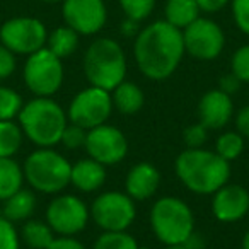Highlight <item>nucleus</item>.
Returning a JSON list of instances; mask_svg holds the SVG:
<instances>
[{
  "label": "nucleus",
  "instance_id": "f257e3e1",
  "mask_svg": "<svg viewBox=\"0 0 249 249\" xmlns=\"http://www.w3.org/2000/svg\"><path fill=\"white\" fill-rule=\"evenodd\" d=\"M133 55L140 72L147 79H167L183 60V31L167 21L152 22L137 35Z\"/></svg>",
  "mask_w": 249,
  "mask_h": 249
},
{
  "label": "nucleus",
  "instance_id": "f03ea898",
  "mask_svg": "<svg viewBox=\"0 0 249 249\" xmlns=\"http://www.w3.org/2000/svg\"><path fill=\"white\" fill-rule=\"evenodd\" d=\"M178 178L190 191L198 195H213L227 184L231 166L217 152L205 149H186L174 164Z\"/></svg>",
  "mask_w": 249,
  "mask_h": 249
},
{
  "label": "nucleus",
  "instance_id": "7ed1b4c3",
  "mask_svg": "<svg viewBox=\"0 0 249 249\" xmlns=\"http://www.w3.org/2000/svg\"><path fill=\"white\" fill-rule=\"evenodd\" d=\"M22 133L38 147H53L60 142L65 130L67 114L50 97H35L19 113Z\"/></svg>",
  "mask_w": 249,
  "mask_h": 249
},
{
  "label": "nucleus",
  "instance_id": "20e7f679",
  "mask_svg": "<svg viewBox=\"0 0 249 249\" xmlns=\"http://www.w3.org/2000/svg\"><path fill=\"white\" fill-rule=\"evenodd\" d=\"M84 73L90 86L111 92L123 82L126 73V58L123 48L109 38L92 41L84 56Z\"/></svg>",
  "mask_w": 249,
  "mask_h": 249
},
{
  "label": "nucleus",
  "instance_id": "39448f33",
  "mask_svg": "<svg viewBox=\"0 0 249 249\" xmlns=\"http://www.w3.org/2000/svg\"><path fill=\"white\" fill-rule=\"evenodd\" d=\"M150 224L156 237L166 246L184 244L195 232V217L183 200L176 196H164L154 203L150 212Z\"/></svg>",
  "mask_w": 249,
  "mask_h": 249
},
{
  "label": "nucleus",
  "instance_id": "423d86ee",
  "mask_svg": "<svg viewBox=\"0 0 249 249\" xmlns=\"http://www.w3.org/2000/svg\"><path fill=\"white\" fill-rule=\"evenodd\" d=\"M24 179L41 193H58L70 184L72 166L63 156L41 147L33 152L24 162Z\"/></svg>",
  "mask_w": 249,
  "mask_h": 249
},
{
  "label": "nucleus",
  "instance_id": "0eeeda50",
  "mask_svg": "<svg viewBox=\"0 0 249 249\" xmlns=\"http://www.w3.org/2000/svg\"><path fill=\"white\" fill-rule=\"evenodd\" d=\"M24 84L38 97H50L62 87L63 65L62 58L53 55L48 48L31 53L22 70Z\"/></svg>",
  "mask_w": 249,
  "mask_h": 249
},
{
  "label": "nucleus",
  "instance_id": "6e6552de",
  "mask_svg": "<svg viewBox=\"0 0 249 249\" xmlns=\"http://www.w3.org/2000/svg\"><path fill=\"white\" fill-rule=\"evenodd\" d=\"M90 217L103 231H126L135 220L133 198L121 191H106L92 201Z\"/></svg>",
  "mask_w": 249,
  "mask_h": 249
},
{
  "label": "nucleus",
  "instance_id": "1a4fd4ad",
  "mask_svg": "<svg viewBox=\"0 0 249 249\" xmlns=\"http://www.w3.org/2000/svg\"><path fill=\"white\" fill-rule=\"evenodd\" d=\"M111 111H113V99H111L109 90L90 86L89 89L80 90L73 97L67 116L70 123L90 130L99 124H104Z\"/></svg>",
  "mask_w": 249,
  "mask_h": 249
},
{
  "label": "nucleus",
  "instance_id": "9d476101",
  "mask_svg": "<svg viewBox=\"0 0 249 249\" xmlns=\"http://www.w3.org/2000/svg\"><path fill=\"white\" fill-rule=\"evenodd\" d=\"M46 28L36 18H14L4 22L0 28V41L12 53L18 55H31L38 50L45 48Z\"/></svg>",
  "mask_w": 249,
  "mask_h": 249
},
{
  "label": "nucleus",
  "instance_id": "9b49d317",
  "mask_svg": "<svg viewBox=\"0 0 249 249\" xmlns=\"http://www.w3.org/2000/svg\"><path fill=\"white\" fill-rule=\"evenodd\" d=\"M89 213L90 210L79 196L62 195L50 201L46 208V222L56 234L73 235L86 229Z\"/></svg>",
  "mask_w": 249,
  "mask_h": 249
},
{
  "label": "nucleus",
  "instance_id": "f8f14e48",
  "mask_svg": "<svg viewBox=\"0 0 249 249\" xmlns=\"http://www.w3.org/2000/svg\"><path fill=\"white\" fill-rule=\"evenodd\" d=\"M184 52L198 60H213L225 45L224 31L217 22L198 18L183 29Z\"/></svg>",
  "mask_w": 249,
  "mask_h": 249
},
{
  "label": "nucleus",
  "instance_id": "ddd939ff",
  "mask_svg": "<svg viewBox=\"0 0 249 249\" xmlns=\"http://www.w3.org/2000/svg\"><path fill=\"white\" fill-rule=\"evenodd\" d=\"M84 147L90 159L97 160L103 166H113L121 162L128 152V142L124 133L111 124H99L96 128L87 130Z\"/></svg>",
  "mask_w": 249,
  "mask_h": 249
},
{
  "label": "nucleus",
  "instance_id": "4468645a",
  "mask_svg": "<svg viewBox=\"0 0 249 249\" xmlns=\"http://www.w3.org/2000/svg\"><path fill=\"white\" fill-rule=\"evenodd\" d=\"M63 21L79 35H96L106 24L103 0H63Z\"/></svg>",
  "mask_w": 249,
  "mask_h": 249
},
{
  "label": "nucleus",
  "instance_id": "2eb2a0df",
  "mask_svg": "<svg viewBox=\"0 0 249 249\" xmlns=\"http://www.w3.org/2000/svg\"><path fill=\"white\" fill-rule=\"evenodd\" d=\"M212 212L220 222L241 220L249 212V191L239 184H224L213 193Z\"/></svg>",
  "mask_w": 249,
  "mask_h": 249
},
{
  "label": "nucleus",
  "instance_id": "dca6fc26",
  "mask_svg": "<svg viewBox=\"0 0 249 249\" xmlns=\"http://www.w3.org/2000/svg\"><path fill=\"white\" fill-rule=\"evenodd\" d=\"M232 113H234V104L231 101V96L220 89L208 90L207 94H203L198 104L200 123L210 130L225 126L231 121Z\"/></svg>",
  "mask_w": 249,
  "mask_h": 249
},
{
  "label": "nucleus",
  "instance_id": "f3484780",
  "mask_svg": "<svg viewBox=\"0 0 249 249\" xmlns=\"http://www.w3.org/2000/svg\"><path fill=\"white\" fill-rule=\"evenodd\" d=\"M160 183V174L154 164L140 162L130 169L126 176V193L133 200H147L157 191Z\"/></svg>",
  "mask_w": 249,
  "mask_h": 249
},
{
  "label": "nucleus",
  "instance_id": "a211bd4d",
  "mask_svg": "<svg viewBox=\"0 0 249 249\" xmlns=\"http://www.w3.org/2000/svg\"><path fill=\"white\" fill-rule=\"evenodd\" d=\"M106 181V169L94 159H82L72 166L70 183L84 193H92L99 190Z\"/></svg>",
  "mask_w": 249,
  "mask_h": 249
},
{
  "label": "nucleus",
  "instance_id": "6ab92c4d",
  "mask_svg": "<svg viewBox=\"0 0 249 249\" xmlns=\"http://www.w3.org/2000/svg\"><path fill=\"white\" fill-rule=\"evenodd\" d=\"M111 99H113V106H116V109L121 114H135L137 111L142 109L145 97L137 84L123 80L120 86L113 89Z\"/></svg>",
  "mask_w": 249,
  "mask_h": 249
},
{
  "label": "nucleus",
  "instance_id": "aec40b11",
  "mask_svg": "<svg viewBox=\"0 0 249 249\" xmlns=\"http://www.w3.org/2000/svg\"><path fill=\"white\" fill-rule=\"evenodd\" d=\"M24 171L12 157H0V200H7L22 188Z\"/></svg>",
  "mask_w": 249,
  "mask_h": 249
},
{
  "label": "nucleus",
  "instance_id": "412c9836",
  "mask_svg": "<svg viewBox=\"0 0 249 249\" xmlns=\"http://www.w3.org/2000/svg\"><path fill=\"white\" fill-rule=\"evenodd\" d=\"M200 7L196 0H167L166 21L178 29H184L200 18Z\"/></svg>",
  "mask_w": 249,
  "mask_h": 249
},
{
  "label": "nucleus",
  "instance_id": "4be33fe9",
  "mask_svg": "<svg viewBox=\"0 0 249 249\" xmlns=\"http://www.w3.org/2000/svg\"><path fill=\"white\" fill-rule=\"evenodd\" d=\"M36 208V196L28 190H19L18 193H14L12 196H9L5 200L4 205V217L7 220L14 222H22L28 220L33 215Z\"/></svg>",
  "mask_w": 249,
  "mask_h": 249
},
{
  "label": "nucleus",
  "instance_id": "5701e85b",
  "mask_svg": "<svg viewBox=\"0 0 249 249\" xmlns=\"http://www.w3.org/2000/svg\"><path fill=\"white\" fill-rule=\"evenodd\" d=\"M46 48L56 55L58 58H67L70 56L79 46V33L73 31L69 26H62L52 31V35L46 39Z\"/></svg>",
  "mask_w": 249,
  "mask_h": 249
},
{
  "label": "nucleus",
  "instance_id": "b1692460",
  "mask_svg": "<svg viewBox=\"0 0 249 249\" xmlns=\"http://www.w3.org/2000/svg\"><path fill=\"white\" fill-rule=\"evenodd\" d=\"M55 232L53 229L48 225V222H41V220H28L22 225V232L21 237L29 248L33 249H48V246L53 242L55 239Z\"/></svg>",
  "mask_w": 249,
  "mask_h": 249
},
{
  "label": "nucleus",
  "instance_id": "393cba45",
  "mask_svg": "<svg viewBox=\"0 0 249 249\" xmlns=\"http://www.w3.org/2000/svg\"><path fill=\"white\" fill-rule=\"evenodd\" d=\"M22 145V128L14 121H0V157H12Z\"/></svg>",
  "mask_w": 249,
  "mask_h": 249
},
{
  "label": "nucleus",
  "instance_id": "a878e982",
  "mask_svg": "<svg viewBox=\"0 0 249 249\" xmlns=\"http://www.w3.org/2000/svg\"><path fill=\"white\" fill-rule=\"evenodd\" d=\"M94 249H139V244L124 231H104L94 242Z\"/></svg>",
  "mask_w": 249,
  "mask_h": 249
},
{
  "label": "nucleus",
  "instance_id": "bb28decb",
  "mask_svg": "<svg viewBox=\"0 0 249 249\" xmlns=\"http://www.w3.org/2000/svg\"><path fill=\"white\" fill-rule=\"evenodd\" d=\"M242 150H244V140L239 133L234 132H227L220 135L217 139V143H215V152L227 162L237 159L242 154Z\"/></svg>",
  "mask_w": 249,
  "mask_h": 249
},
{
  "label": "nucleus",
  "instance_id": "cd10ccee",
  "mask_svg": "<svg viewBox=\"0 0 249 249\" xmlns=\"http://www.w3.org/2000/svg\"><path fill=\"white\" fill-rule=\"evenodd\" d=\"M22 97L14 89L0 86V121H12L22 109Z\"/></svg>",
  "mask_w": 249,
  "mask_h": 249
},
{
  "label": "nucleus",
  "instance_id": "c85d7f7f",
  "mask_svg": "<svg viewBox=\"0 0 249 249\" xmlns=\"http://www.w3.org/2000/svg\"><path fill=\"white\" fill-rule=\"evenodd\" d=\"M120 4L126 18L140 22L149 18L150 12L154 11L156 0H120Z\"/></svg>",
  "mask_w": 249,
  "mask_h": 249
},
{
  "label": "nucleus",
  "instance_id": "c756f323",
  "mask_svg": "<svg viewBox=\"0 0 249 249\" xmlns=\"http://www.w3.org/2000/svg\"><path fill=\"white\" fill-rule=\"evenodd\" d=\"M86 139H87V130L79 126V124L70 123L63 130L60 143H63L67 149H79V147L86 145Z\"/></svg>",
  "mask_w": 249,
  "mask_h": 249
},
{
  "label": "nucleus",
  "instance_id": "7c9ffc66",
  "mask_svg": "<svg viewBox=\"0 0 249 249\" xmlns=\"http://www.w3.org/2000/svg\"><path fill=\"white\" fill-rule=\"evenodd\" d=\"M232 73L239 77L241 82H249V45H244L232 56Z\"/></svg>",
  "mask_w": 249,
  "mask_h": 249
},
{
  "label": "nucleus",
  "instance_id": "2f4dec72",
  "mask_svg": "<svg viewBox=\"0 0 249 249\" xmlns=\"http://www.w3.org/2000/svg\"><path fill=\"white\" fill-rule=\"evenodd\" d=\"M0 249H19V234L5 217H0Z\"/></svg>",
  "mask_w": 249,
  "mask_h": 249
},
{
  "label": "nucleus",
  "instance_id": "473e14b6",
  "mask_svg": "<svg viewBox=\"0 0 249 249\" xmlns=\"http://www.w3.org/2000/svg\"><path fill=\"white\" fill-rule=\"evenodd\" d=\"M232 16L237 28L249 36V0H232Z\"/></svg>",
  "mask_w": 249,
  "mask_h": 249
},
{
  "label": "nucleus",
  "instance_id": "72a5a7b5",
  "mask_svg": "<svg viewBox=\"0 0 249 249\" xmlns=\"http://www.w3.org/2000/svg\"><path fill=\"white\" fill-rule=\"evenodd\" d=\"M207 130L201 123L190 124L184 130V142H186L188 149H200L207 140Z\"/></svg>",
  "mask_w": 249,
  "mask_h": 249
},
{
  "label": "nucleus",
  "instance_id": "f704fd0d",
  "mask_svg": "<svg viewBox=\"0 0 249 249\" xmlns=\"http://www.w3.org/2000/svg\"><path fill=\"white\" fill-rule=\"evenodd\" d=\"M16 70V56L7 46L0 45V80L7 79Z\"/></svg>",
  "mask_w": 249,
  "mask_h": 249
},
{
  "label": "nucleus",
  "instance_id": "c9c22d12",
  "mask_svg": "<svg viewBox=\"0 0 249 249\" xmlns=\"http://www.w3.org/2000/svg\"><path fill=\"white\" fill-rule=\"evenodd\" d=\"M48 249H86L84 244L72 235H63V237H55L53 242L48 246Z\"/></svg>",
  "mask_w": 249,
  "mask_h": 249
},
{
  "label": "nucleus",
  "instance_id": "e433bc0d",
  "mask_svg": "<svg viewBox=\"0 0 249 249\" xmlns=\"http://www.w3.org/2000/svg\"><path fill=\"white\" fill-rule=\"evenodd\" d=\"M218 89L224 90L225 94H229L231 96L232 92H237L239 87H241V80H239L237 75H234V73H227V75H224L220 80H218Z\"/></svg>",
  "mask_w": 249,
  "mask_h": 249
},
{
  "label": "nucleus",
  "instance_id": "4c0bfd02",
  "mask_svg": "<svg viewBox=\"0 0 249 249\" xmlns=\"http://www.w3.org/2000/svg\"><path fill=\"white\" fill-rule=\"evenodd\" d=\"M229 0H196L198 7L201 12H208V14H213L218 12L220 9H224L227 5Z\"/></svg>",
  "mask_w": 249,
  "mask_h": 249
},
{
  "label": "nucleus",
  "instance_id": "58836bf2",
  "mask_svg": "<svg viewBox=\"0 0 249 249\" xmlns=\"http://www.w3.org/2000/svg\"><path fill=\"white\" fill-rule=\"evenodd\" d=\"M235 124H237V130L241 135L249 137V106L242 107L237 113V116H235Z\"/></svg>",
  "mask_w": 249,
  "mask_h": 249
},
{
  "label": "nucleus",
  "instance_id": "ea45409f",
  "mask_svg": "<svg viewBox=\"0 0 249 249\" xmlns=\"http://www.w3.org/2000/svg\"><path fill=\"white\" fill-rule=\"evenodd\" d=\"M184 246H186L188 249H203L205 248V241L201 239L200 234H195V232H193V234L186 239Z\"/></svg>",
  "mask_w": 249,
  "mask_h": 249
},
{
  "label": "nucleus",
  "instance_id": "a19ab883",
  "mask_svg": "<svg viewBox=\"0 0 249 249\" xmlns=\"http://www.w3.org/2000/svg\"><path fill=\"white\" fill-rule=\"evenodd\" d=\"M137 24H139L137 21L128 19L126 22H123V24H121V33H123V35H126V36H133L137 33Z\"/></svg>",
  "mask_w": 249,
  "mask_h": 249
},
{
  "label": "nucleus",
  "instance_id": "79ce46f5",
  "mask_svg": "<svg viewBox=\"0 0 249 249\" xmlns=\"http://www.w3.org/2000/svg\"><path fill=\"white\" fill-rule=\"evenodd\" d=\"M242 249H249V231L242 237Z\"/></svg>",
  "mask_w": 249,
  "mask_h": 249
},
{
  "label": "nucleus",
  "instance_id": "37998d69",
  "mask_svg": "<svg viewBox=\"0 0 249 249\" xmlns=\"http://www.w3.org/2000/svg\"><path fill=\"white\" fill-rule=\"evenodd\" d=\"M166 249H188L184 244H173V246H167Z\"/></svg>",
  "mask_w": 249,
  "mask_h": 249
},
{
  "label": "nucleus",
  "instance_id": "c03bdc74",
  "mask_svg": "<svg viewBox=\"0 0 249 249\" xmlns=\"http://www.w3.org/2000/svg\"><path fill=\"white\" fill-rule=\"evenodd\" d=\"M43 2H62V0H43Z\"/></svg>",
  "mask_w": 249,
  "mask_h": 249
},
{
  "label": "nucleus",
  "instance_id": "a18cd8bd",
  "mask_svg": "<svg viewBox=\"0 0 249 249\" xmlns=\"http://www.w3.org/2000/svg\"><path fill=\"white\" fill-rule=\"evenodd\" d=\"M139 249H147V248H139Z\"/></svg>",
  "mask_w": 249,
  "mask_h": 249
}]
</instances>
